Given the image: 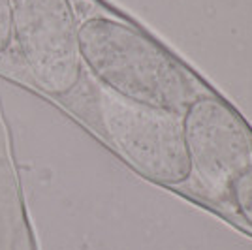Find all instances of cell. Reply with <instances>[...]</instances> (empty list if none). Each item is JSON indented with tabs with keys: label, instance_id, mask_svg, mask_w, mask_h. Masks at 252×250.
<instances>
[{
	"label": "cell",
	"instance_id": "obj_3",
	"mask_svg": "<svg viewBox=\"0 0 252 250\" xmlns=\"http://www.w3.org/2000/svg\"><path fill=\"white\" fill-rule=\"evenodd\" d=\"M100 119L117 151L143 175L158 181L189 175V145L171 113L105 93L100 98Z\"/></svg>",
	"mask_w": 252,
	"mask_h": 250
},
{
	"label": "cell",
	"instance_id": "obj_2",
	"mask_svg": "<svg viewBox=\"0 0 252 250\" xmlns=\"http://www.w3.org/2000/svg\"><path fill=\"white\" fill-rule=\"evenodd\" d=\"M11 29L32 81L53 96L81 79L77 23L70 0H11Z\"/></svg>",
	"mask_w": 252,
	"mask_h": 250
},
{
	"label": "cell",
	"instance_id": "obj_1",
	"mask_svg": "<svg viewBox=\"0 0 252 250\" xmlns=\"http://www.w3.org/2000/svg\"><path fill=\"white\" fill-rule=\"evenodd\" d=\"M79 57L113 94L177 111L192 94L189 75L168 53L125 23L91 17L77 29Z\"/></svg>",
	"mask_w": 252,
	"mask_h": 250
},
{
	"label": "cell",
	"instance_id": "obj_6",
	"mask_svg": "<svg viewBox=\"0 0 252 250\" xmlns=\"http://www.w3.org/2000/svg\"><path fill=\"white\" fill-rule=\"evenodd\" d=\"M11 0H0V53H4L11 43Z\"/></svg>",
	"mask_w": 252,
	"mask_h": 250
},
{
	"label": "cell",
	"instance_id": "obj_5",
	"mask_svg": "<svg viewBox=\"0 0 252 250\" xmlns=\"http://www.w3.org/2000/svg\"><path fill=\"white\" fill-rule=\"evenodd\" d=\"M228 183V196L233 209L252 228V164L243 167Z\"/></svg>",
	"mask_w": 252,
	"mask_h": 250
},
{
	"label": "cell",
	"instance_id": "obj_4",
	"mask_svg": "<svg viewBox=\"0 0 252 250\" xmlns=\"http://www.w3.org/2000/svg\"><path fill=\"white\" fill-rule=\"evenodd\" d=\"M185 130L187 145L203 177L215 183L230 181L251 164L249 136L224 105L200 100L190 107Z\"/></svg>",
	"mask_w": 252,
	"mask_h": 250
}]
</instances>
